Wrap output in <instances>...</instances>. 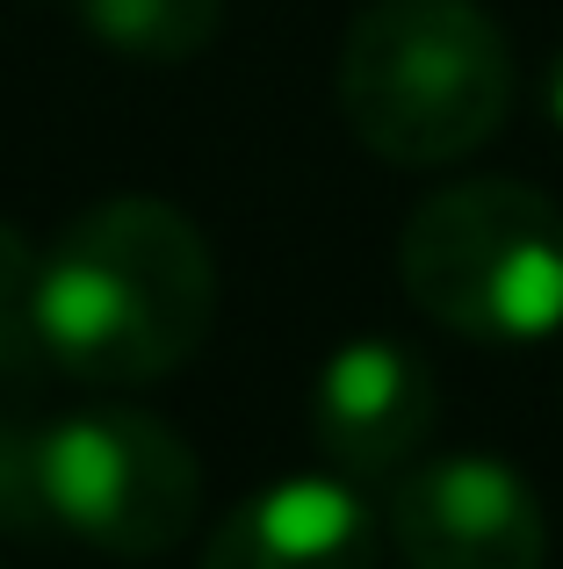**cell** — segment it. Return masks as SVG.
Wrapping results in <instances>:
<instances>
[{"instance_id": "8992f818", "label": "cell", "mask_w": 563, "mask_h": 569, "mask_svg": "<svg viewBox=\"0 0 563 569\" xmlns=\"http://www.w3.org/2000/svg\"><path fill=\"white\" fill-rule=\"evenodd\" d=\"M434 418H441L434 368L383 332L347 339L310 389V447L325 455L333 476H354V483L397 476L405 461H419Z\"/></svg>"}, {"instance_id": "6da1fadb", "label": "cell", "mask_w": 563, "mask_h": 569, "mask_svg": "<svg viewBox=\"0 0 563 569\" xmlns=\"http://www.w3.org/2000/svg\"><path fill=\"white\" fill-rule=\"evenodd\" d=\"M217 325V260L196 217L159 194H109L43 246L37 339L80 389H152L181 376Z\"/></svg>"}, {"instance_id": "52a82bcc", "label": "cell", "mask_w": 563, "mask_h": 569, "mask_svg": "<svg viewBox=\"0 0 563 569\" xmlns=\"http://www.w3.org/2000/svg\"><path fill=\"white\" fill-rule=\"evenodd\" d=\"M203 569H383V519L347 476H282L225 512Z\"/></svg>"}, {"instance_id": "8fae6325", "label": "cell", "mask_w": 563, "mask_h": 569, "mask_svg": "<svg viewBox=\"0 0 563 569\" xmlns=\"http://www.w3.org/2000/svg\"><path fill=\"white\" fill-rule=\"evenodd\" d=\"M550 123H556V138H563V51L550 58Z\"/></svg>"}, {"instance_id": "7a4b0ae2", "label": "cell", "mask_w": 563, "mask_h": 569, "mask_svg": "<svg viewBox=\"0 0 563 569\" xmlns=\"http://www.w3.org/2000/svg\"><path fill=\"white\" fill-rule=\"evenodd\" d=\"M339 123L383 167H455L513 109V43L477 0H362L333 66Z\"/></svg>"}, {"instance_id": "277c9868", "label": "cell", "mask_w": 563, "mask_h": 569, "mask_svg": "<svg viewBox=\"0 0 563 569\" xmlns=\"http://www.w3.org/2000/svg\"><path fill=\"white\" fill-rule=\"evenodd\" d=\"M51 527L116 562H152L203 512V461L181 426L138 403H80L37 432Z\"/></svg>"}, {"instance_id": "30bf717a", "label": "cell", "mask_w": 563, "mask_h": 569, "mask_svg": "<svg viewBox=\"0 0 563 569\" xmlns=\"http://www.w3.org/2000/svg\"><path fill=\"white\" fill-rule=\"evenodd\" d=\"M0 533H8V541H43V533H51L37 432L14 426V418H0Z\"/></svg>"}, {"instance_id": "9c48e42d", "label": "cell", "mask_w": 563, "mask_h": 569, "mask_svg": "<svg viewBox=\"0 0 563 569\" xmlns=\"http://www.w3.org/2000/svg\"><path fill=\"white\" fill-rule=\"evenodd\" d=\"M37 267L43 246L14 217H0V382H29L37 368H51L37 339Z\"/></svg>"}, {"instance_id": "ba28073f", "label": "cell", "mask_w": 563, "mask_h": 569, "mask_svg": "<svg viewBox=\"0 0 563 569\" xmlns=\"http://www.w3.org/2000/svg\"><path fill=\"white\" fill-rule=\"evenodd\" d=\"M66 14L130 66H188L225 29V0H66Z\"/></svg>"}, {"instance_id": "5b68a950", "label": "cell", "mask_w": 563, "mask_h": 569, "mask_svg": "<svg viewBox=\"0 0 563 569\" xmlns=\"http://www.w3.org/2000/svg\"><path fill=\"white\" fill-rule=\"evenodd\" d=\"M383 541L405 569H542L550 519L521 469L498 455H419L391 476Z\"/></svg>"}, {"instance_id": "3957f363", "label": "cell", "mask_w": 563, "mask_h": 569, "mask_svg": "<svg viewBox=\"0 0 563 569\" xmlns=\"http://www.w3.org/2000/svg\"><path fill=\"white\" fill-rule=\"evenodd\" d=\"M397 281L441 332L535 347L563 325V209L527 181H455L397 231Z\"/></svg>"}]
</instances>
